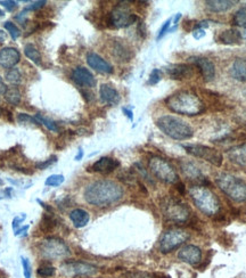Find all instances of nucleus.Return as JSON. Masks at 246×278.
<instances>
[{
	"label": "nucleus",
	"mask_w": 246,
	"mask_h": 278,
	"mask_svg": "<svg viewBox=\"0 0 246 278\" xmlns=\"http://www.w3.org/2000/svg\"><path fill=\"white\" fill-rule=\"evenodd\" d=\"M84 197L88 204L94 207H111L123 197V188L113 180H96L86 187Z\"/></svg>",
	"instance_id": "f257e3e1"
},
{
	"label": "nucleus",
	"mask_w": 246,
	"mask_h": 278,
	"mask_svg": "<svg viewBox=\"0 0 246 278\" xmlns=\"http://www.w3.org/2000/svg\"><path fill=\"white\" fill-rule=\"evenodd\" d=\"M165 105L174 113L196 117L205 111V105L195 92L188 90H180L175 92L165 99Z\"/></svg>",
	"instance_id": "f03ea898"
},
{
	"label": "nucleus",
	"mask_w": 246,
	"mask_h": 278,
	"mask_svg": "<svg viewBox=\"0 0 246 278\" xmlns=\"http://www.w3.org/2000/svg\"><path fill=\"white\" fill-rule=\"evenodd\" d=\"M193 203L203 214L213 217L220 212L221 203L217 195L204 185H194L189 188Z\"/></svg>",
	"instance_id": "7ed1b4c3"
},
{
	"label": "nucleus",
	"mask_w": 246,
	"mask_h": 278,
	"mask_svg": "<svg viewBox=\"0 0 246 278\" xmlns=\"http://www.w3.org/2000/svg\"><path fill=\"white\" fill-rule=\"evenodd\" d=\"M156 125L163 134L175 140H187L194 136L191 124L174 115H162L156 120Z\"/></svg>",
	"instance_id": "20e7f679"
},
{
	"label": "nucleus",
	"mask_w": 246,
	"mask_h": 278,
	"mask_svg": "<svg viewBox=\"0 0 246 278\" xmlns=\"http://www.w3.org/2000/svg\"><path fill=\"white\" fill-rule=\"evenodd\" d=\"M215 184L230 200L237 203L246 202V183L242 178L230 174H220L215 178Z\"/></svg>",
	"instance_id": "39448f33"
},
{
	"label": "nucleus",
	"mask_w": 246,
	"mask_h": 278,
	"mask_svg": "<svg viewBox=\"0 0 246 278\" xmlns=\"http://www.w3.org/2000/svg\"><path fill=\"white\" fill-rule=\"evenodd\" d=\"M40 256L48 261L65 260L71 256V250L64 241L58 237H46L38 243Z\"/></svg>",
	"instance_id": "423d86ee"
},
{
	"label": "nucleus",
	"mask_w": 246,
	"mask_h": 278,
	"mask_svg": "<svg viewBox=\"0 0 246 278\" xmlns=\"http://www.w3.org/2000/svg\"><path fill=\"white\" fill-rule=\"evenodd\" d=\"M148 168L153 176L165 184H177L179 178L170 162L161 156H153L148 161Z\"/></svg>",
	"instance_id": "0eeeda50"
},
{
	"label": "nucleus",
	"mask_w": 246,
	"mask_h": 278,
	"mask_svg": "<svg viewBox=\"0 0 246 278\" xmlns=\"http://www.w3.org/2000/svg\"><path fill=\"white\" fill-rule=\"evenodd\" d=\"M191 238V234L181 228H171L162 234L158 242V249L163 254L171 253Z\"/></svg>",
	"instance_id": "6e6552de"
},
{
	"label": "nucleus",
	"mask_w": 246,
	"mask_h": 278,
	"mask_svg": "<svg viewBox=\"0 0 246 278\" xmlns=\"http://www.w3.org/2000/svg\"><path fill=\"white\" fill-rule=\"evenodd\" d=\"M162 212L164 218L171 223L184 224L191 217V211L187 205L182 202L176 200V198L169 197L163 201L161 205Z\"/></svg>",
	"instance_id": "1a4fd4ad"
},
{
	"label": "nucleus",
	"mask_w": 246,
	"mask_h": 278,
	"mask_svg": "<svg viewBox=\"0 0 246 278\" xmlns=\"http://www.w3.org/2000/svg\"><path fill=\"white\" fill-rule=\"evenodd\" d=\"M137 15L130 11L128 5L119 4L112 9L111 13L108 14L107 23L108 26L115 29H123L128 28L137 22Z\"/></svg>",
	"instance_id": "9d476101"
},
{
	"label": "nucleus",
	"mask_w": 246,
	"mask_h": 278,
	"mask_svg": "<svg viewBox=\"0 0 246 278\" xmlns=\"http://www.w3.org/2000/svg\"><path fill=\"white\" fill-rule=\"evenodd\" d=\"M97 273V267L84 261H66L61 266V274L66 278L92 277Z\"/></svg>",
	"instance_id": "9b49d317"
},
{
	"label": "nucleus",
	"mask_w": 246,
	"mask_h": 278,
	"mask_svg": "<svg viewBox=\"0 0 246 278\" xmlns=\"http://www.w3.org/2000/svg\"><path fill=\"white\" fill-rule=\"evenodd\" d=\"M186 152L193 156L202 158V160L209 162V163L215 165V167H221L224 162V156L222 154L215 148L205 146V145L199 144H189L182 145Z\"/></svg>",
	"instance_id": "f8f14e48"
},
{
	"label": "nucleus",
	"mask_w": 246,
	"mask_h": 278,
	"mask_svg": "<svg viewBox=\"0 0 246 278\" xmlns=\"http://www.w3.org/2000/svg\"><path fill=\"white\" fill-rule=\"evenodd\" d=\"M202 251L198 246L187 244L179 250L178 259L182 262L189 264V266H197L202 261Z\"/></svg>",
	"instance_id": "ddd939ff"
},
{
	"label": "nucleus",
	"mask_w": 246,
	"mask_h": 278,
	"mask_svg": "<svg viewBox=\"0 0 246 278\" xmlns=\"http://www.w3.org/2000/svg\"><path fill=\"white\" fill-rule=\"evenodd\" d=\"M71 78L73 82L79 87L94 88L96 86V79L94 74L88 69L82 68V66H78V68L73 70Z\"/></svg>",
	"instance_id": "4468645a"
},
{
	"label": "nucleus",
	"mask_w": 246,
	"mask_h": 278,
	"mask_svg": "<svg viewBox=\"0 0 246 278\" xmlns=\"http://www.w3.org/2000/svg\"><path fill=\"white\" fill-rule=\"evenodd\" d=\"M109 49H111V54L118 62H129L134 56V52L129 46L125 44L123 40L120 39H113L111 45H109Z\"/></svg>",
	"instance_id": "2eb2a0df"
},
{
	"label": "nucleus",
	"mask_w": 246,
	"mask_h": 278,
	"mask_svg": "<svg viewBox=\"0 0 246 278\" xmlns=\"http://www.w3.org/2000/svg\"><path fill=\"white\" fill-rule=\"evenodd\" d=\"M189 59L201 71L203 80L205 82H210L213 80L215 77V68L210 59L201 57V56H194V57H191Z\"/></svg>",
	"instance_id": "dca6fc26"
},
{
	"label": "nucleus",
	"mask_w": 246,
	"mask_h": 278,
	"mask_svg": "<svg viewBox=\"0 0 246 278\" xmlns=\"http://www.w3.org/2000/svg\"><path fill=\"white\" fill-rule=\"evenodd\" d=\"M87 63L92 70L99 72V73L112 74L113 71H114L111 63H108L102 56H99L94 52H90L87 54Z\"/></svg>",
	"instance_id": "f3484780"
},
{
	"label": "nucleus",
	"mask_w": 246,
	"mask_h": 278,
	"mask_svg": "<svg viewBox=\"0 0 246 278\" xmlns=\"http://www.w3.org/2000/svg\"><path fill=\"white\" fill-rule=\"evenodd\" d=\"M21 61V54L14 47H5L0 51V66L4 69H13Z\"/></svg>",
	"instance_id": "a211bd4d"
},
{
	"label": "nucleus",
	"mask_w": 246,
	"mask_h": 278,
	"mask_svg": "<svg viewBox=\"0 0 246 278\" xmlns=\"http://www.w3.org/2000/svg\"><path fill=\"white\" fill-rule=\"evenodd\" d=\"M169 77L174 80H182L193 77V66L188 64H172L165 69Z\"/></svg>",
	"instance_id": "6ab92c4d"
},
{
	"label": "nucleus",
	"mask_w": 246,
	"mask_h": 278,
	"mask_svg": "<svg viewBox=\"0 0 246 278\" xmlns=\"http://www.w3.org/2000/svg\"><path fill=\"white\" fill-rule=\"evenodd\" d=\"M120 167V162L118 160L113 157H108V156H104L101 157L99 160H97L92 164V171L98 172V174H111L115 170L116 168Z\"/></svg>",
	"instance_id": "aec40b11"
},
{
	"label": "nucleus",
	"mask_w": 246,
	"mask_h": 278,
	"mask_svg": "<svg viewBox=\"0 0 246 278\" xmlns=\"http://www.w3.org/2000/svg\"><path fill=\"white\" fill-rule=\"evenodd\" d=\"M181 171L182 174L187 177V179L189 180H194L196 183H199V185H203V181L207 183L204 176H203L202 171L199 170L198 167L196 164L193 163V162L189 161H184L180 163Z\"/></svg>",
	"instance_id": "412c9836"
},
{
	"label": "nucleus",
	"mask_w": 246,
	"mask_h": 278,
	"mask_svg": "<svg viewBox=\"0 0 246 278\" xmlns=\"http://www.w3.org/2000/svg\"><path fill=\"white\" fill-rule=\"evenodd\" d=\"M99 97L101 101L107 105H118L121 97H120L119 91L116 90L114 87H112L111 85L104 84L101 86L99 88Z\"/></svg>",
	"instance_id": "4be33fe9"
},
{
	"label": "nucleus",
	"mask_w": 246,
	"mask_h": 278,
	"mask_svg": "<svg viewBox=\"0 0 246 278\" xmlns=\"http://www.w3.org/2000/svg\"><path fill=\"white\" fill-rule=\"evenodd\" d=\"M227 156L229 161L238 165V167L246 168V144L236 145L227 151Z\"/></svg>",
	"instance_id": "5701e85b"
},
{
	"label": "nucleus",
	"mask_w": 246,
	"mask_h": 278,
	"mask_svg": "<svg viewBox=\"0 0 246 278\" xmlns=\"http://www.w3.org/2000/svg\"><path fill=\"white\" fill-rule=\"evenodd\" d=\"M229 74L237 81H246V58H236L229 69Z\"/></svg>",
	"instance_id": "b1692460"
},
{
	"label": "nucleus",
	"mask_w": 246,
	"mask_h": 278,
	"mask_svg": "<svg viewBox=\"0 0 246 278\" xmlns=\"http://www.w3.org/2000/svg\"><path fill=\"white\" fill-rule=\"evenodd\" d=\"M70 219L75 228H84L89 224L90 214L84 208H74L70 212Z\"/></svg>",
	"instance_id": "393cba45"
},
{
	"label": "nucleus",
	"mask_w": 246,
	"mask_h": 278,
	"mask_svg": "<svg viewBox=\"0 0 246 278\" xmlns=\"http://www.w3.org/2000/svg\"><path fill=\"white\" fill-rule=\"evenodd\" d=\"M238 1H231V0H208L205 1L209 11L213 13H226L229 9L234 7Z\"/></svg>",
	"instance_id": "a878e982"
},
{
	"label": "nucleus",
	"mask_w": 246,
	"mask_h": 278,
	"mask_svg": "<svg viewBox=\"0 0 246 278\" xmlns=\"http://www.w3.org/2000/svg\"><path fill=\"white\" fill-rule=\"evenodd\" d=\"M243 40L242 33L237 29L226 30L219 35V42L225 45H237Z\"/></svg>",
	"instance_id": "bb28decb"
},
{
	"label": "nucleus",
	"mask_w": 246,
	"mask_h": 278,
	"mask_svg": "<svg viewBox=\"0 0 246 278\" xmlns=\"http://www.w3.org/2000/svg\"><path fill=\"white\" fill-rule=\"evenodd\" d=\"M4 96H5V101L7 102L8 104L13 105V106H18L19 103H21V99H22L21 91H19L18 88L15 87V86H13V87H8Z\"/></svg>",
	"instance_id": "cd10ccee"
},
{
	"label": "nucleus",
	"mask_w": 246,
	"mask_h": 278,
	"mask_svg": "<svg viewBox=\"0 0 246 278\" xmlns=\"http://www.w3.org/2000/svg\"><path fill=\"white\" fill-rule=\"evenodd\" d=\"M24 54L30 61L35 63V65H41V54L32 44H28L24 46Z\"/></svg>",
	"instance_id": "c85d7f7f"
},
{
	"label": "nucleus",
	"mask_w": 246,
	"mask_h": 278,
	"mask_svg": "<svg viewBox=\"0 0 246 278\" xmlns=\"http://www.w3.org/2000/svg\"><path fill=\"white\" fill-rule=\"evenodd\" d=\"M5 79L9 82V84L15 86L16 87V86L19 85L22 82V74H21V72H19L18 69L13 68V69L8 70V71L6 72Z\"/></svg>",
	"instance_id": "c756f323"
},
{
	"label": "nucleus",
	"mask_w": 246,
	"mask_h": 278,
	"mask_svg": "<svg viewBox=\"0 0 246 278\" xmlns=\"http://www.w3.org/2000/svg\"><path fill=\"white\" fill-rule=\"evenodd\" d=\"M232 23H234V25L243 29V31L246 30V6L242 7L241 9H238V11L235 13L234 18H232Z\"/></svg>",
	"instance_id": "7c9ffc66"
},
{
	"label": "nucleus",
	"mask_w": 246,
	"mask_h": 278,
	"mask_svg": "<svg viewBox=\"0 0 246 278\" xmlns=\"http://www.w3.org/2000/svg\"><path fill=\"white\" fill-rule=\"evenodd\" d=\"M35 119L39 121L40 124H44L45 127L48 129V130H51L53 132H58L59 131V127L57 125V123H56V122L49 120V119L45 118V117H42V115L40 113L35 115Z\"/></svg>",
	"instance_id": "2f4dec72"
},
{
	"label": "nucleus",
	"mask_w": 246,
	"mask_h": 278,
	"mask_svg": "<svg viewBox=\"0 0 246 278\" xmlns=\"http://www.w3.org/2000/svg\"><path fill=\"white\" fill-rule=\"evenodd\" d=\"M55 225L56 220L54 216H53V213H45L41 221V229L45 231H49L55 227Z\"/></svg>",
	"instance_id": "473e14b6"
},
{
	"label": "nucleus",
	"mask_w": 246,
	"mask_h": 278,
	"mask_svg": "<svg viewBox=\"0 0 246 278\" xmlns=\"http://www.w3.org/2000/svg\"><path fill=\"white\" fill-rule=\"evenodd\" d=\"M18 121L21 124H30V125H32V127H39L40 125L39 121L36 120L35 117H31V115L25 114V113H18Z\"/></svg>",
	"instance_id": "72a5a7b5"
},
{
	"label": "nucleus",
	"mask_w": 246,
	"mask_h": 278,
	"mask_svg": "<svg viewBox=\"0 0 246 278\" xmlns=\"http://www.w3.org/2000/svg\"><path fill=\"white\" fill-rule=\"evenodd\" d=\"M64 181H65V178L63 174H52V176H49L47 179H46L45 185L49 187H57V186H61Z\"/></svg>",
	"instance_id": "f704fd0d"
},
{
	"label": "nucleus",
	"mask_w": 246,
	"mask_h": 278,
	"mask_svg": "<svg viewBox=\"0 0 246 278\" xmlns=\"http://www.w3.org/2000/svg\"><path fill=\"white\" fill-rule=\"evenodd\" d=\"M4 28L7 30V32L11 35V37L13 40H16V39H18L21 37V30H19L16 24L14 23L11 22V21H7L4 23Z\"/></svg>",
	"instance_id": "c9c22d12"
},
{
	"label": "nucleus",
	"mask_w": 246,
	"mask_h": 278,
	"mask_svg": "<svg viewBox=\"0 0 246 278\" xmlns=\"http://www.w3.org/2000/svg\"><path fill=\"white\" fill-rule=\"evenodd\" d=\"M55 274L56 269L53 266H49V264H44V266H40L38 268V275L42 278L53 277Z\"/></svg>",
	"instance_id": "e433bc0d"
},
{
	"label": "nucleus",
	"mask_w": 246,
	"mask_h": 278,
	"mask_svg": "<svg viewBox=\"0 0 246 278\" xmlns=\"http://www.w3.org/2000/svg\"><path fill=\"white\" fill-rule=\"evenodd\" d=\"M22 267H23V275H24V278H31L32 277V267L31 262L28 258L22 257Z\"/></svg>",
	"instance_id": "4c0bfd02"
},
{
	"label": "nucleus",
	"mask_w": 246,
	"mask_h": 278,
	"mask_svg": "<svg viewBox=\"0 0 246 278\" xmlns=\"http://www.w3.org/2000/svg\"><path fill=\"white\" fill-rule=\"evenodd\" d=\"M162 79V72L159 71L158 69H154L152 71L151 75H149V80H148V85L154 86L156 84H158Z\"/></svg>",
	"instance_id": "58836bf2"
},
{
	"label": "nucleus",
	"mask_w": 246,
	"mask_h": 278,
	"mask_svg": "<svg viewBox=\"0 0 246 278\" xmlns=\"http://www.w3.org/2000/svg\"><path fill=\"white\" fill-rule=\"evenodd\" d=\"M56 161H57V156H52L44 162H38V163L35 164V167L36 169H39V170H45V169L51 167L52 164H54Z\"/></svg>",
	"instance_id": "ea45409f"
},
{
	"label": "nucleus",
	"mask_w": 246,
	"mask_h": 278,
	"mask_svg": "<svg viewBox=\"0 0 246 278\" xmlns=\"http://www.w3.org/2000/svg\"><path fill=\"white\" fill-rule=\"evenodd\" d=\"M46 4H47V1H45V0H39V1H35V2H32V4L30 6H28V7L24 9V12L38 11V9L44 7Z\"/></svg>",
	"instance_id": "a19ab883"
},
{
	"label": "nucleus",
	"mask_w": 246,
	"mask_h": 278,
	"mask_svg": "<svg viewBox=\"0 0 246 278\" xmlns=\"http://www.w3.org/2000/svg\"><path fill=\"white\" fill-rule=\"evenodd\" d=\"M0 5L4 6L8 12H13L18 7V2L13 1V0H0Z\"/></svg>",
	"instance_id": "79ce46f5"
},
{
	"label": "nucleus",
	"mask_w": 246,
	"mask_h": 278,
	"mask_svg": "<svg viewBox=\"0 0 246 278\" xmlns=\"http://www.w3.org/2000/svg\"><path fill=\"white\" fill-rule=\"evenodd\" d=\"M170 24H171V18H169L168 21L164 22V24L162 25V28H161V30H159V32H158V40H159V39H161L163 35H165V33L169 32V28H170Z\"/></svg>",
	"instance_id": "37998d69"
},
{
	"label": "nucleus",
	"mask_w": 246,
	"mask_h": 278,
	"mask_svg": "<svg viewBox=\"0 0 246 278\" xmlns=\"http://www.w3.org/2000/svg\"><path fill=\"white\" fill-rule=\"evenodd\" d=\"M26 218V214L22 213V216H18V217H15L14 220H13V229L16 230L18 228H19V225H21L23 221L25 220Z\"/></svg>",
	"instance_id": "c03bdc74"
},
{
	"label": "nucleus",
	"mask_w": 246,
	"mask_h": 278,
	"mask_svg": "<svg viewBox=\"0 0 246 278\" xmlns=\"http://www.w3.org/2000/svg\"><path fill=\"white\" fill-rule=\"evenodd\" d=\"M193 37H194L196 40H199V39L205 37V30L204 29H195L193 31Z\"/></svg>",
	"instance_id": "a18cd8bd"
},
{
	"label": "nucleus",
	"mask_w": 246,
	"mask_h": 278,
	"mask_svg": "<svg viewBox=\"0 0 246 278\" xmlns=\"http://www.w3.org/2000/svg\"><path fill=\"white\" fill-rule=\"evenodd\" d=\"M29 228H30L29 225H26V226L19 227L16 230H14L15 231L14 235H15V236H22V235H26V231H28Z\"/></svg>",
	"instance_id": "49530a36"
},
{
	"label": "nucleus",
	"mask_w": 246,
	"mask_h": 278,
	"mask_svg": "<svg viewBox=\"0 0 246 278\" xmlns=\"http://www.w3.org/2000/svg\"><path fill=\"white\" fill-rule=\"evenodd\" d=\"M123 278H151L149 276H147L146 274H141V273H136V274H130L124 276Z\"/></svg>",
	"instance_id": "de8ad7c7"
},
{
	"label": "nucleus",
	"mask_w": 246,
	"mask_h": 278,
	"mask_svg": "<svg viewBox=\"0 0 246 278\" xmlns=\"http://www.w3.org/2000/svg\"><path fill=\"white\" fill-rule=\"evenodd\" d=\"M122 111H123V113L125 114V117L129 119V120L134 121V113H132L131 110H129V108H127V107H123Z\"/></svg>",
	"instance_id": "09e8293b"
},
{
	"label": "nucleus",
	"mask_w": 246,
	"mask_h": 278,
	"mask_svg": "<svg viewBox=\"0 0 246 278\" xmlns=\"http://www.w3.org/2000/svg\"><path fill=\"white\" fill-rule=\"evenodd\" d=\"M7 86L5 85V82L4 80H2V78L0 77V95H5V92L6 90H7Z\"/></svg>",
	"instance_id": "8fccbe9b"
},
{
	"label": "nucleus",
	"mask_w": 246,
	"mask_h": 278,
	"mask_svg": "<svg viewBox=\"0 0 246 278\" xmlns=\"http://www.w3.org/2000/svg\"><path fill=\"white\" fill-rule=\"evenodd\" d=\"M81 94L84 95V97L86 98V101L87 102H90L94 99V95L91 94V92H88V91H86V90H81Z\"/></svg>",
	"instance_id": "3c124183"
},
{
	"label": "nucleus",
	"mask_w": 246,
	"mask_h": 278,
	"mask_svg": "<svg viewBox=\"0 0 246 278\" xmlns=\"http://www.w3.org/2000/svg\"><path fill=\"white\" fill-rule=\"evenodd\" d=\"M84 155H85V152L82 148H79V151H78V154L75 155V157H74V160L75 161H80V160H82V157H84Z\"/></svg>",
	"instance_id": "603ef678"
},
{
	"label": "nucleus",
	"mask_w": 246,
	"mask_h": 278,
	"mask_svg": "<svg viewBox=\"0 0 246 278\" xmlns=\"http://www.w3.org/2000/svg\"><path fill=\"white\" fill-rule=\"evenodd\" d=\"M6 39H7V35H6V32H4L1 29H0V44H4Z\"/></svg>",
	"instance_id": "864d4df0"
},
{
	"label": "nucleus",
	"mask_w": 246,
	"mask_h": 278,
	"mask_svg": "<svg viewBox=\"0 0 246 278\" xmlns=\"http://www.w3.org/2000/svg\"><path fill=\"white\" fill-rule=\"evenodd\" d=\"M177 188H178V191H180V194L185 193V186L181 183H177Z\"/></svg>",
	"instance_id": "5fc2aeb1"
},
{
	"label": "nucleus",
	"mask_w": 246,
	"mask_h": 278,
	"mask_svg": "<svg viewBox=\"0 0 246 278\" xmlns=\"http://www.w3.org/2000/svg\"><path fill=\"white\" fill-rule=\"evenodd\" d=\"M180 18H181V14H180V13H178V14L176 15L175 18H174V24H175V25L177 24L178 21H179V19H180Z\"/></svg>",
	"instance_id": "6e6d98bb"
},
{
	"label": "nucleus",
	"mask_w": 246,
	"mask_h": 278,
	"mask_svg": "<svg viewBox=\"0 0 246 278\" xmlns=\"http://www.w3.org/2000/svg\"><path fill=\"white\" fill-rule=\"evenodd\" d=\"M241 33H242V37H243V39H246V30H244V31H242Z\"/></svg>",
	"instance_id": "4d7b16f0"
},
{
	"label": "nucleus",
	"mask_w": 246,
	"mask_h": 278,
	"mask_svg": "<svg viewBox=\"0 0 246 278\" xmlns=\"http://www.w3.org/2000/svg\"><path fill=\"white\" fill-rule=\"evenodd\" d=\"M4 15H5V13H4V12H2V11H1V9H0V17H2V16H4Z\"/></svg>",
	"instance_id": "13d9d810"
},
{
	"label": "nucleus",
	"mask_w": 246,
	"mask_h": 278,
	"mask_svg": "<svg viewBox=\"0 0 246 278\" xmlns=\"http://www.w3.org/2000/svg\"><path fill=\"white\" fill-rule=\"evenodd\" d=\"M2 113H4V110H2V108H1V107H0V117H1V115H2Z\"/></svg>",
	"instance_id": "bf43d9fd"
},
{
	"label": "nucleus",
	"mask_w": 246,
	"mask_h": 278,
	"mask_svg": "<svg viewBox=\"0 0 246 278\" xmlns=\"http://www.w3.org/2000/svg\"><path fill=\"white\" fill-rule=\"evenodd\" d=\"M2 185H4V180H2L1 178H0V186H2Z\"/></svg>",
	"instance_id": "052dcab7"
},
{
	"label": "nucleus",
	"mask_w": 246,
	"mask_h": 278,
	"mask_svg": "<svg viewBox=\"0 0 246 278\" xmlns=\"http://www.w3.org/2000/svg\"><path fill=\"white\" fill-rule=\"evenodd\" d=\"M244 95L246 96V89H245V90H244Z\"/></svg>",
	"instance_id": "680f3d73"
}]
</instances>
